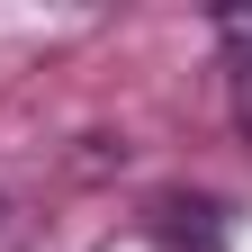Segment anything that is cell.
<instances>
[{"label": "cell", "mask_w": 252, "mask_h": 252, "mask_svg": "<svg viewBox=\"0 0 252 252\" xmlns=\"http://www.w3.org/2000/svg\"><path fill=\"white\" fill-rule=\"evenodd\" d=\"M216 54H225V108L252 135V9H225V18H216Z\"/></svg>", "instance_id": "cell-1"}]
</instances>
